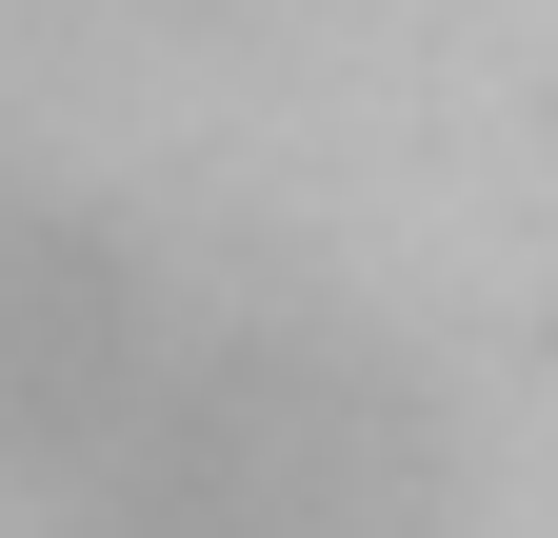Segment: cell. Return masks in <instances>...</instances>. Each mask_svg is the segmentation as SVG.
I'll return each instance as SVG.
<instances>
[{
	"instance_id": "1",
	"label": "cell",
	"mask_w": 558,
	"mask_h": 538,
	"mask_svg": "<svg viewBox=\"0 0 558 538\" xmlns=\"http://www.w3.org/2000/svg\"><path fill=\"white\" fill-rule=\"evenodd\" d=\"M100 538H439V458H418L399 379L300 319H180L140 379L120 458L81 479Z\"/></svg>"
},
{
	"instance_id": "2",
	"label": "cell",
	"mask_w": 558,
	"mask_h": 538,
	"mask_svg": "<svg viewBox=\"0 0 558 538\" xmlns=\"http://www.w3.org/2000/svg\"><path fill=\"white\" fill-rule=\"evenodd\" d=\"M160 280L100 240V220H60V199H0V458H21L40 499H81L120 419H140V379H160Z\"/></svg>"
}]
</instances>
